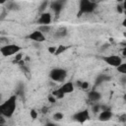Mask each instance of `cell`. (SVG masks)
<instances>
[{
	"label": "cell",
	"instance_id": "1",
	"mask_svg": "<svg viewBox=\"0 0 126 126\" xmlns=\"http://www.w3.org/2000/svg\"><path fill=\"white\" fill-rule=\"evenodd\" d=\"M17 107V95H11L2 103H0V114L3 115L5 118L11 117Z\"/></svg>",
	"mask_w": 126,
	"mask_h": 126
},
{
	"label": "cell",
	"instance_id": "2",
	"mask_svg": "<svg viewBox=\"0 0 126 126\" xmlns=\"http://www.w3.org/2000/svg\"><path fill=\"white\" fill-rule=\"evenodd\" d=\"M74 90H75V86H74L73 82H70V81L69 82H65L62 86H60L58 89L53 91L52 95L55 98H62V97H64L65 94L73 93Z\"/></svg>",
	"mask_w": 126,
	"mask_h": 126
},
{
	"label": "cell",
	"instance_id": "3",
	"mask_svg": "<svg viewBox=\"0 0 126 126\" xmlns=\"http://www.w3.org/2000/svg\"><path fill=\"white\" fill-rule=\"evenodd\" d=\"M96 8V3L91 0H81L79 2V10L80 12L78 13L79 15L82 14H90L93 13Z\"/></svg>",
	"mask_w": 126,
	"mask_h": 126
},
{
	"label": "cell",
	"instance_id": "4",
	"mask_svg": "<svg viewBox=\"0 0 126 126\" xmlns=\"http://www.w3.org/2000/svg\"><path fill=\"white\" fill-rule=\"evenodd\" d=\"M49 78L58 83H63L67 78V71L63 68H53L49 73Z\"/></svg>",
	"mask_w": 126,
	"mask_h": 126
},
{
	"label": "cell",
	"instance_id": "5",
	"mask_svg": "<svg viewBox=\"0 0 126 126\" xmlns=\"http://www.w3.org/2000/svg\"><path fill=\"white\" fill-rule=\"evenodd\" d=\"M21 46H19L18 44H14V43H10V44H6L4 46H2L0 48V53L4 56V57H9L12 56L14 54H17L21 51Z\"/></svg>",
	"mask_w": 126,
	"mask_h": 126
},
{
	"label": "cell",
	"instance_id": "6",
	"mask_svg": "<svg viewBox=\"0 0 126 126\" xmlns=\"http://www.w3.org/2000/svg\"><path fill=\"white\" fill-rule=\"evenodd\" d=\"M101 60L104 61L107 65L112 66V67H115V68H116L117 66H119V65L123 62L122 57L119 56V55H115V54H113V55L101 56Z\"/></svg>",
	"mask_w": 126,
	"mask_h": 126
},
{
	"label": "cell",
	"instance_id": "7",
	"mask_svg": "<svg viewBox=\"0 0 126 126\" xmlns=\"http://www.w3.org/2000/svg\"><path fill=\"white\" fill-rule=\"evenodd\" d=\"M91 118V114H90V111L88 109H83L81 111H78L76 112L74 115H73V119L78 122V123H85L86 121H88L89 119Z\"/></svg>",
	"mask_w": 126,
	"mask_h": 126
},
{
	"label": "cell",
	"instance_id": "8",
	"mask_svg": "<svg viewBox=\"0 0 126 126\" xmlns=\"http://www.w3.org/2000/svg\"><path fill=\"white\" fill-rule=\"evenodd\" d=\"M52 21V16L49 12H43L40 14L38 20H37V24L39 26H49L51 24Z\"/></svg>",
	"mask_w": 126,
	"mask_h": 126
},
{
	"label": "cell",
	"instance_id": "9",
	"mask_svg": "<svg viewBox=\"0 0 126 126\" xmlns=\"http://www.w3.org/2000/svg\"><path fill=\"white\" fill-rule=\"evenodd\" d=\"M28 38L31 39V40H32V41H34V42H38L39 43V42H43L45 40V35L42 32H40L39 31L35 30V31L32 32L28 35Z\"/></svg>",
	"mask_w": 126,
	"mask_h": 126
},
{
	"label": "cell",
	"instance_id": "10",
	"mask_svg": "<svg viewBox=\"0 0 126 126\" xmlns=\"http://www.w3.org/2000/svg\"><path fill=\"white\" fill-rule=\"evenodd\" d=\"M112 116H113L112 111H111V110H110V108H109V109H106V110H102V111H100V112H99V114H98L97 119H98L99 121H101V122H106V121L110 120V119L112 118Z\"/></svg>",
	"mask_w": 126,
	"mask_h": 126
},
{
	"label": "cell",
	"instance_id": "11",
	"mask_svg": "<svg viewBox=\"0 0 126 126\" xmlns=\"http://www.w3.org/2000/svg\"><path fill=\"white\" fill-rule=\"evenodd\" d=\"M64 1H62V0H57V1H53V2H51L50 3V8L52 9V11L56 14V15H58L61 11H62V9H63V6H64Z\"/></svg>",
	"mask_w": 126,
	"mask_h": 126
},
{
	"label": "cell",
	"instance_id": "12",
	"mask_svg": "<svg viewBox=\"0 0 126 126\" xmlns=\"http://www.w3.org/2000/svg\"><path fill=\"white\" fill-rule=\"evenodd\" d=\"M88 98H89L90 101H92V102H94V103H96L97 101L100 100V98H101V94H100L99 92L95 91V90H93V91L89 92V94H88Z\"/></svg>",
	"mask_w": 126,
	"mask_h": 126
},
{
	"label": "cell",
	"instance_id": "13",
	"mask_svg": "<svg viewBox=\"0 0 126 126\" xmlns=\"http://www.w3.org/2000/svg\"><path fill=\"white\" fill-rule=\"evenodd\" d=\"M109 80H110V77H108L106 75H99L95 79V84L96 85H99V84H101V83H103L105 81H109Z\"/></svg>",
	"mask_w": 126,
	"mask_h": 126
},
{
	"label": "cell",
	"instance_id": "14",
	"mask_svg": "<svg viewBox=\"0 0 126 126\" xmlns=\"http://www.w3.org/2000/svg\"><path fill=\"white\" fill-rule=\"evenodd\" d=\"M67 34V30L65 29V28H60V29H58L56 32H55V36L56 37H63V36H65Z\"/></svg>",
	"mask_w": 126,
	"mask_h": 126
},
{
	"label": "cell",
	"instance_id": "15",
	"mask_svg": "<svg viewBox=\"0 0 126 126\" xmlns=\"http://www.w3.org/2000/svg\"><path fill=\"white\" fill-rule=\"evenodd\" d=\"M37 31H39V32H42L43 34H44V33H47V32H49L51 31V26H50V25H49V26H39L38 29H37Z\"/></svg>",
	"mask_w": 126,
	"mask_h": 126
},
{
	"label": "cell",
	"instance_id": "16",
	"mask_svg": "<svg viewBox=\"0 0 126 126\" xmlns=\"http://www.w3.org/2000/svg\"><path fill=\"white\" fill-rule=\"evenodd\" d=\"M67 48H68V46H65V45H59V46H57V47H56V51H55L54 55H55V56L60 55V54H61V53H63Z\"/></svg>",
	"mask_w": 126,
	"mask_h": 126
},
{
	"label": "cell",
	"instance_id": "17",
	"mask_svg": "<svg viewBox=\"0 0 126 126\" xmlns=\"http://www.w3.org/2000/svg\"><path fill=\"white\" fill-rule=\"evenodd\" d=\"M116 70L120 73V74H122V75H126V63H121L119 66H117L116 67Z\"/></svg>",
	"mask_w": 126,
	"mask_h": 126
},
{
	"label": "cell",
	"instance_id": "18",
	"mask_svg": "<svg viewBox=\"0 0 126 126\" xmlns=\"http://www.w3.org/2000/svg\"><path fill=\"white\" fill-rule=\"evenodd\" d=\"M64 118V114L62 113V112H55L54 114H53V119L55 120V121H60V120H62Z\"/></svg>",
	"mask_w": 126,
	"mask_h": 126
},
{
	"label": "cell",
	"instance_id": "19",
	"mask_svg": "<svg viewBox=\"0 0 126 126\" xmlns=\"http://www.w3.org/2000/svg\"><path fill=\"white\" fill-rule=\"evenodd\" d=\"M48 4H49V3H48V1H43V2L41 3V5L39 6V11H40L41 13H43L44 9H45V8L48 6Z\"/></svg>",
	"mask_w": 126,
	"mask_h": 126
},
{
	"label": "cell",
	"instance_id": "20",
	"mask_svg": "<svg viewBox=\"0 0 126 126\" xmlns=\"http://www.w3.org/2000/svg\"><path fill=\"white\" fill-rule=\"evenodd\" d=\"M89 87H90V84H89L88 82H86V81H83L80 89H81V90H83V91H87V90L89 89Z\"/></svg>",
	"mask_w": 126,
	"mask_h": 126
},
{
	"label": "cell",
	"instance_id": "21",
	"mask_svg": "<svg viewBox=\"0 0 126 126\" xmlns=\"http://www.w3.org/2000/svg\"><path fill=\"white\" fill-rule=\"evenodd\" d=\"M22 54L21 53H17L16 54V57H15V59H14V62H21V60H22Z\"/></svg>",
	"mask_w": 126,
	"mask_h": 126
},
{
	"label": "cell",
	"instance_id": "22",
	"mask_svg": "<svg viewBox=\"0 0 126 126\" xmlns=\"http://www.w3.org/2000/svg\"><path fill=\"white\" fill-rule=\"evenodd\" d=\"M100 110V104H94V106H93V111L94 112H98Z\"/></svg>",
	"mask_w": 126,
	"mask_h": 126
},
{
	"label": "cell",
	"instance_id": "23",
	"mask_svg": "<svg viewBox=\"0 0 126 126\" xmlns=\"http://www.w3.org/2000/svg\"><path fill=\"white\" fill-rule=\"evenodd\" d=\"M31 117L32 118V119H36V117H37V112L34 110V109H32V110H31Z\"/></svg>",
	"mask_w": 126,
	"mask_h": 126
},
{
	"label": "cell",
	"instance_id": "24",
	"mask_svg": "<svg viewBox=\"0 0 126 126\" xmlns=\"http://www.w3.org/2000/svg\"><path fill=\"white\" fill-rule=\"evenodd\" d=\"M56 47H57V46H49V47H48V52H49L50 54H54L55 51H56Z\"/></svg>",
	"mask_w": 126,
	"mask_h": 126
},
{
	"label": "cell",
	"instance_id": "25",
	"mask_svg": "<svg viewBox=\"0 0 126 126\" xmlns=\"http://www.w3.org/2000/svg\"><path fill=\"white\" fill-rule=\"evenodd\" d=\"M5 123H6V119H5V117H4L3 115L0 114V125H1V124H5Z\"/></svg>",
	"mask_w": 126,
	"mask_h": 126
},
{
	"label": "cell",
	"instance_id": "26",
	"mask_svg": "<svg viewBox=\"0 0 126 126\" xmlns=\"http://www.w3.org/2000/svg\"><path fill=\"white\" fill-rule=\"evenodd\" d=\"M48 99H49L51 102H55V99H56V98L51 94V95H49V96H48Z\"/></svg>",
	"mask_w": 126,
	"mask_h": 126
},
{
	"label": "cell",
	"instance_id": "27",
	"mask_svg": "<svg viewBox=\"0 0 126 126\" xmlns=\"http://www.w3.org/2000/svg\"><path fill=\"white\" fill-rule=\"evenodd\" d=\"M45 126H58V125L55 124V123H53V122H47V123L45 124Z\"/></svg>",
	"mask_w": 126,
	"mask_h": 126
},
{
	"label": "cell",
	"instance_id": "28",
	"mask_svg": "<svg viewBox=\"0 0 126 126\" xmlns=\"http://www.w3.org/2000/svg\"><path fill=\"white\" fill-rule=\"evenodd\" d=\"M4 3H6L5 0H0V4H4Z\"/></svg>",
	"mask_w": 126,
	"mask_h": 126
},
{
	"label": "cell",
	"instance_id": "29",
	"mask_svg": "<svg viewBox=\"0 0 126 126\" xmlns=\"http://www.w3.org/2000/svg\"><path fill=\"white\" fill-rule=\"evenodd\" d=\"M0 126H7V125H6V124H1Z\"/></svg>",
	"mask_w": 126,
	"mask_h": 126
},
{
	"label": "cell",
	"instance_id": "30",
	"mask_svg": "<svg viewBox=\"0 0 126 126\" xmlns=\"http://www.w3.org/2000/svg\"><path fill=\"white\" fill-rule=\"evenodd\" d=\"M1 99H2V96H1V94H0V101H1Z\"/></svg>",
	"mask_w": 126,
	"mask_h": 126
}]
</instances>
